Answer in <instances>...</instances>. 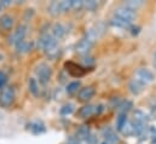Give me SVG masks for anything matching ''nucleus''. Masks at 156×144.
I'll return each mask as SVG.
<instances>
[{
	"mask_svg": "<svg viewBox=\"0 0 156 144\" xmlns=\"http://www.w3.org/2000/svg\"><path fill=\"white\" fill-rule=\"evenodd\" d=\"M37 47L39 50L45 51L46 53H48V52L58 49L57 47V40L48 33H42L37 41Z\"/></svg>",
	"mask_w": 156,
	"mask_h": 144,
	"instance_id": "obj_1",
	"label": "nucleus"
},
{
	"mask_svg": "<svg viewBox=\"0 0 156 144\" xmlns=\"http://www.w3.org/2000/svg\"><path fill=\"white\" fill-rule=\"evenodd\" d=\"M35 74H37L38 79H39L40 84L46 85L50 81V79H51L52 70H51V68L46 63H40V64L37 66V68H35Z\"/></svg>",
	"mask_w": 156,
	"mask_h": 144,
	"instance_id": "obj_2",
	"label": "nucleus"
},
{
	"mask_svg": "<svg viewBox=\"0 0 156 144\" xmlns=\"http://www.w3.org/2000/svg\"><path fill=\"white\" fill-rule=\"evenodd\" d=\"M15 101V91L12 87H4L0 91V106L6 108L10 107Z\"/></svg>",
	"mask_w": 156,
	"mask_h": 144,
	"instance_id": "obj_3",
	"label": "nucleus"
},
{
	"mask_svg": "<svg viewBox=\"0 0 156 144\" xmlns=\"http://www.w3.org/2000/svg\"><path fill=\"white\" fill-rule=\"evenodd\" d=\"M134 80H137L138 82L145 86L154 80V74L147 68H139L134 73Z\"/></svg>",
	"mask_w": 156,
	"mask_h": 144,
	"instance_id": "obj_4",
	"label": "nucleus"
},
{
	"mask_svg": "<svg viewBox=\"0 0 156 144\" xmlns=\"http://www.w3.org/2000/svg\"><path fill=\"white\" fill-rule=\"evenodd\" d=\"M114 16L117 17V18H121V20L126 21V22H128V23H131L136 17V12L133 10L126 7V6H120V7L115 9Z\"/></svg>",
	"mask_w": 156,
	"mask_h": 144,
	"instance_id": "obj_5",
	"label": "nucleus"
},
{
	"mask_svg": "<svg viewBox=\"0 0 156 144\" xmlns=\"http://www.w3.org/2000/svg\"><path fill=\"white\" fill-rule=\"evenodd\" d=\"M92 46H93V40H91L90 38L85 36V38H82L78 44H76L75 51L78 52L79 55H86L91 50Z\"/></svg>",
	"mask_w": 156,
	"mask_h": 144,
	"instance_id": "obj_6",
	"label": "nucleus"
},
{
	"mask_svg": "<svg viewBox=\"0 0 156 144\" xmlns=\"http://www.w3.org/2000/svg\"><path fill=\"white\" fill-rule=\"evenodd\" d=\"M94 96V88L92 86H86L83 88H81L79 91L78 95V99L79 102H82V103H86L88 102L90 99H92Z\"/></svg>",
	"mask_w": 156,
	"mask_h": 144,
	"instance_id": "obj_7",
	"label": "nucleus"
},
{
	"mask_svg": "<svg viewBox=\"0 0 156 144\" xmlns=\"http://www.w3.org/2000/svg\"><path fill=\"white\" fill-rule=\"evenodd\" d=\"M27 34V26H18L17 29L15 31V33L9 38V42L10 44H17L21 40H24V36Z\"/></svg>",
	"mask_w": 156,
	"mask_h": 144,
	"instance_id": "obj_8",
	"label": "nucleus"
},
{
	"mask_svg": "<svg viewBox=\"0 0 156 144\" xmlns=\"http://www.w3.org/2000/svg\"><path fill=\"white\" fill-rule=\"evenodd\" d=\"M92 115H97V106L87 104L78 110V116L80 119H87V117H91Z\"/></svg>",
	"mask_w": 156,
	"mask_h": 144,
	"instance_id": "obj_9",
	"label": "nucleus"
},
{
	"mask_svg": "<svg viewBox=\"0 0 156 144\" xmlns=\"http://www.w3.org/2000/svg\"><path fill=\"white\" fill-rule=\"evenodd\" d=\"M66 68H67V70H68V73H69L70 75H73V76H75V77H80V76H82V75L86 73L85 69H82L81 67H79L78 64H75V63H73V62L66 63Z\"/></svg>",
	"mask_w": 156,
	"mask_h": 144,
	"instance_id": "obj_10",
	"label": "nucleus"
},
{
	"mask_svg": "<svg viewBox=\"0 0 156 144\" xmlns=\"http://www.w3.org/2000/svg\"><path fill=\"white\" fill-rule=\"evenodd\" d=\"M90 136H91V132H90V127L87 125L79 126L76 132H75V138L78 141H87Z\"/></svg>",
	"mask_w": 156,
	"mask_h": 144,
	"instance_id": "obj_11",
	"label": "nucleus"
},
{
	"mask_svg": "<svg viewBox=\"0 0 156 144\" xmlns=\"http://www.w3.org/2000/svg\"><path fill=\"white\" fill-rule=\"evenodd\" d=\"M13 27V20L11 16L9 15H2L0 17V29L6 32V31H11V28Z\"/></svg>",
	"mask_w": 156,
	"mask_h": 144,
	"instance_id": "obj_12",
	"label": "nucleus"
},
{
	"mask_svg": "<svg viewBox=\"0 0 156 144\" xmlns=\"http://www.w3.org/2000/svg\"><path fill=\"white\" fill-rule=\"evenodd\" d=\"M66 33H67V31H66V28H64L63 24H61V23H55V24L52 26V34H51V35L53 36L56 40L62 39L63 36L66 35Z\"/></svg>",
	"mask_w": 156,
	"mask_h": 144,
	"instance_id": "obj_13",
	"label": "nucleus"
},
{
	"mask_svg": "<svg viewBox=\"0 0 156 144\" xmlns=\"http://www.w3.org/2000/svg\"><path fill=\"white\" fill-rule=\"evenodd\" d=\"M128 90H129V92H131L132 95H136V96H137V95H139V93L143 92L144 85L133 79V80H131L129 84H128Z\"/></svg>",
	"mask_w": 156,
	"mask_h": 144,
	"instance_id": "obj_14",
	"label": "nucleus"
},
{
	"mask_svg": "<svg viewBox=\"0 0 156 144\" xmlns=\"http://www.w3.org/2000/svg\"><path fill=\"white\" fill-rule=\"evenodd\" d=\"M47 11H48V13H50L51 16H53V17H56V16L63 13V12H62V9H61V2H59V1H51V2L48 4V6H47Z\"/></svg>",
	"mask_w": 156,
	"mask_h": 144,
	"instance_id": "obj_15",
	"label": "nucleus"
},
{
	"mask_svg": "<svg viewBox=\"0 0 156 144\" xmlns=\"http://www.w3.org/2000/svg\"><path fill=\"white\" fill-rule=\"evenodd\" d=\"M104 132V137H105V143L107 144H117L119 143V137L112 130V128H107L103 131Z\"/></svg>",
	"mask_w": 156,
	"mask_h": 144,
	"instance_id": "obj_16",
	"label": "nucleus"
},
{
	"mask_svg": "<svg viewBox=\"0 0 156 144\" xmlns=\"http://www.w3.org/2000/svg\"><path fill=\"white\" fill-rule=\"evenodd\" d=\"M15 46H16L17 52H20V53H24V52H28V51H30V50H32L33 44H32L30 41L21 40V41H18V42H17Z\"/></svg>",
	"mask_w": 156,
	"mask_h": 144,
	"instance_id": "obj_17",
	"label": "nucleus"
},
{
	"mask_svg": "<svg viewBox=\"0 0 156 144\" xmlns=\"http://www.w3.org/2000/svg\"><path fill=\"white\" fill-rule=\"evenodd\" d=\"M147 115L142 111V110H134L133 111V121L134 124H140V125H145L147 122Z\"/></svg>",
	"mask_w": 156,
	"mask_h": 144,
	"instance_id": "obj_18",
	"label": "nucleus"
},
{
	"mask_svg": "<svg viewBox=\"0 0 156 144\" xmlns=\"http://www.w3.org/2000/svg\"><path fill=\"white\" fill-rule=\"evenodd\" d=\"M132 106H133V104H132L131 101H121L116 109L119 110L120 114H126L127 111H129V110L132 109Z\"/></svg>",
	"mask_w": 156,
	"mask_h": 144,
	"instance_id": "obj_19",
	"label": "nucleus"
},
{
	"mask_svg": "<svg viewBox=\"0 0 156 144\" xmlns=\"http://www.w3.org/2000/svg\"><path fill=\"white\" fill-rule=\"evenodd\" d=\"M122 135H125V136H133L134 135V130H133V124L131 122V121H126V124L123 125V127H122V130L120 131Z\"/></svg>",
	"mask_w": 156,
	"mask_h": 144,
	"instance_id": "obj_20",
	"label": "nucleus"
},
{
	"mask_svg": "<svg viewBox=\"0 0 156 144\" xmlns=\"http://www.w3.org/2000/svg\"><path fill=\"white\" fill-rule=\"evenodd\" d=\"M28 86H29V91L34 95V96H39V85H38V82H37V80L35 79H33V77H30L29 79V81H28Z\"/></svg>",
	"mask_w": 156,
	"mask_h": 144,
	"instance_id": "obj_21",
	"label": "nucleus"
},
{
	"mask_svg": "<svg viewBox=\"0 0 156 144\" xmlns=\"http://www.w3.org/2000/svg\"><path fill=\"white\" fill-rule=\"evenodd\" d=\"M110 24L114 26V27H120V28H126V27L129 26L128 22H126V21H123V20H121V18H117L115 16L110 20Z\"/></svg>",
	"mask_w": 156,
	"mask_h": 144,
	"instance_id": "obj_22",
	"label": "nucleus"
},
{
	"mask_svg": "<svg viewBox=\"0 0 156 144\" xmlns=\"http://www.w3.org/2000/svg\"><path fill=\"white\" fill-rule=\"evenodd\" d=\"M28 127H29V128L33 131V133H35V135L45 132V126H44L41 122H34V124H30V125H28Z\"/></svg>",
	"mask_w": 156,
	"mask_h": 144,
	"instance_id": "obj_23",
	"label": "nucleus"
},
{
	"mask_svg": "<svg viewBox=\"0 0 156 144\" xmlns=\"http://www.w3.org/2000/svg\"><path fill=\"white\" fill-rule=\"evenodd\" d=\"M127 121V115L126 114H119V116L116 117V130L117 131H121L123 125L126 124Z\"/></svg>",
	"mask_w": 156,
	"mask_h": 144,
	"instance_id": "obj_24",
	"label": "nucleus"
},
{
	"mask_svg": "<svg viewBox=\"0 0 156 144\" xmlns=\"http://www.w3.org/2000/svg\"><path fill=\"white\" fill-rule=\"evenodd\" d=\"M79 88H80V81H73L67 86V93L73 95L78 91Z\"/></svg>",
	"mask_w": 156,
	"mask_h": 144,
	"instance_id": "obj_25",
	"label": "nucleus"
},
{
	"mask_svg": "<svg viewBox=\"0 0 156 144\" xmlns=\"http://www.w3.org/2000/svg\"><path fill=\"white\" fill-rule=\"evenodd\" d=\"M143 5V1H133V0H131V1H126L125 4H123V6H126V7H128V9H131V10H136V9H138L139 6H142Z\"/></svg>",
	"mask_w": 156,
	"mask_h": 144,
	"instance_id": "obj_26",
	"label": "nucleus"
},
{
	"mask_svg": "<svg viewBox=\"0 0 156 144\" xmlns=\"http://www.w3.org/2000/svg\"><path fill=\"white\" fill-rule=\"evenodd\" d=\"M74 111V106L72 103H68V104H64L62 108H61V114L62 115H69Z\"/></svg>",
	"mask_w": 156,
	"mask_h": 144,
	"instance_id": "obj_27",
	"label": "nucleus"
},
{
	"mask_svg": "<svg viewBox=\"0 0 156 144\" xmlns=\"http://www.w3.org/2000/svg\"><path fill=\"white\" fill-rule=\"evenodd\" d=\"M97 7V2L94 0H87L83 1V9H86L87 11H93Z\"/></svg>",
	"mask_w": 156,
	"mask_h": 144,
	"instance_id": "obj_28",
	"label": "nucleus"
},
{
	"mask_svg": "<svg viewBox=\"0 0 156 144\" xmlns=\"http://www.w3.org/2000/svg\"><path fill=\"white\" fill-rule=\"evenodd\" d=\"M59 2H61L62 12H68L69 10H72V0H63Z\"/></svg>",
	"mask_w": 156,
	"mask_h": 144,
	"instance_id": "obj_29",
	"label": "nucleus"
},
{
	"mask_svg": "<svg viewBox=\"0 0 156 144\" xmlns=\"http://www.w3.org/2000/svg\"><path fill=\"white\" fill-rule=\"evenodd\" d=\"M72 9L76 10V11L83 9V1L82 0H72Z\"/></svg>",
	"mask_w": 156,
	"mask_h": 144,
	"instance_id": "obj_30",
	"label": "nucleus"
},
{
	"mask_svg": "<svg viewBox=\"0 0 156 144\" xmlns=\"http://www.w3.org/2000/svg\"><path fill=\"white\" fill-rule=\"evenodd\" d=\"M6 80H7V76L2 72H0V88H4V85L6 84Z\"/></svg>",
	"mask_w": 156,
	"mask_h": 144,
	"instance_id": "obj_31",
	"label": "nucleus"
},
{
	"mask_svg": "<svg viewBox=\"0 0 156 144\" xmlns=\"http://www.w3.org/2000/svg\"><path fill=\"white\" fill-rule=\"evenodd\" d=\"M79 142H80V141H78V139L74 137V138H70L69 142H68L67 144H79Z\"/></svg>",
	"mask_w": 156,
	"mask_h": 144,
	"instance_id": "obj_32",
	"label": "nucleus"
},
{
	"mask_svg": "<svg viewBox=\"0 0 156 144\" xmlns=\"http://www.w3.org/2000/svg\"><path fill=\"white\" fill-rule=\"evenodd\" d=\"M11 4V1H9V0H2V1H0V5L1 6H7V5H10Z\"/></svg>",
	"mask_w": 156,
	"mask_h": 144,
	"instance_id": "obj_33",
	"label": "nucleus"
},
{
	"mask_svg": "<svg viewBox=\"0 0 156 144\" xmlns=\"http://www.w3.org/2000/svg\"><path fill=\"white\" fill-rule=\"evenodd\" d=\"M154 66L156 67V52H155V55H154Z\"/></svg>",
	"mask_w": 156,
	"mask_h": 144,
	"instance_id": "obj_34",
	"label": "nucleus"
},
{
	"mask_svg": "<svg viewBox=\"0 0 156 144\" xmlns=\"http://www.w3.org/2000/svg\"><path fill=\"white\" fill-rule=\"evenodd\" d=\"M103 144H107V143H105V142H104V143H103Z\"/></svg>",
	"mask_w": 156,
	"mask_h": 144,
	"instance_id": "obj_35",
	"label": "nucleus"
},
{
	"mask_svg": "<svg viewBox=\"0 0 156 144\" xmlns=\"http://www.w3.org/2000/svg\"><path fill=\"white\" fill-rule=\"evenodd\" d=\"M0 9H1V5H0Z\"/></svg>",
	"mask_w": 156,
	"mask_h": 144,
	"instance_id": "obj_36",
	"label": "nucleus"
}]
</instances>
